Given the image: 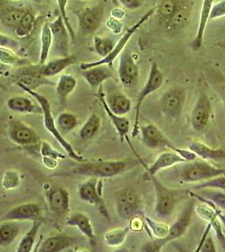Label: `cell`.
<instances>
[{
	"label": "cell",
	"mask_w": 225,
	"mask_h": 252,
	"mask_svg": "<svg viewBox=\"0 0 225 252\" xmlns=\"http://www.w3.org/2000/svg\"><path fill=\"white\" fill-rule=\"evenodd\" d=\"M7 136L11 142L21 147L37 146L41 143V137L37 132L18 118L9 119Z\"/></svg>",
	"instance_id": "cell-12"
},
{
	"label": "cell",
	"mask_w": 225,
	"mask_h": 252,
	"mask_svg": "<svg viewBox=\"0 0 225 252\" xmlns=\"http://www.w3.org/2000/svg\"><path fill=\"white\" fill-rule=\"evenodd\" d=\"M20 233L17 221H3L0 224V247H7L14 243Z\"/></svg>",
	"instance_id": "cell-34"
},
{
	"label": "cell",
	"mask_w": 225,
	"mask_h": 252,
	"mask_svg": "<svg viewBox=\"0 0 225 252\" xmlns=\"http://www.w3.org/2000/svg\"><path fill=\"white\" fill-rule=\"evenodd\" d=\"M12 79L17 86H24L32 91H37L39 88L44 86H56L55 82L43 75L42 65L39 63H29L27 65L19 67L13 74Z\"/></svg>",
	"instance_id": "cell-10"
},
{
	"label": "cell",
	"mask_w": 225,
	"mask_h": 252,
	"mask_svg": "<svg viewBox=\"0 0 225 252\" xmlns=\"http://www.w3.org/2000/svg\"><path fill=\"white\" fill-rule=\"evenodd\" d=\"M34 23V14L31 10H27L16 28L14 29V33L20 38L27 37L32 33Z\"/></svg>",
	"instance_id": "cell-42"
},
{
	"label": "cell",
	"mask_w": 225,
	"mask_h": 252,
	"mask_svg": "<svg viewBox=\"0 0 225 252\" xmlns=\"http://www.w3.org/2000/svg\"><path fill=\"white\" fill-rule=\"evenodd\" d=\"M223 98H224V100H225V89H224V91H223Z\"/></svg>",
	"instance_id": "cell-59"
},
{
	"label": "cell",
	"mask_w": 225,
	"mask_h": 252,
	"mask_svg": "<svg viewBox=\"0 0 225 252\" xmlns=\"http://www.w3.org/2000/svg\"><path fill=\"white\" fill-rule=\"evenodd\" d=\"M187 101V92L181 86L169 88L161 96L160 106L162 114L171 120L180 118Z\"/></svg>",
	"instance_id": "cell-11"
},
{
	"label": "cell",
	"mask_w": 225,
	"mask_h": 252,
	"mask_svg": "<svg viewBox=\"0 0 225 252\" xmlns=\"http://www.w3.org/2000/svg\"><path fill=\"white\" fill-rule=\"evenodd\" d=\"M103 182L101 179L90 178L78 187V194L82 201L96 208L102 218L110 220V216L103 197Z\"/></svg>",
	"instance_id": "cell-7"
},
{
	"label": "cell",
	"mask_w": 225,
	"mask_h": 252,
	"mask_svg": "<svg viewBox=\"0 0 225 252\" xmlns=\"http://www.w3.org/2000/svg\"><path fill=\"white\" fill-rule=\"evenodd\" d=\"M225 16V0H217L212 7L209 21L220 19Z\"/></svg>",
	"instance_id": "cell-51"
},
{
	"label": "cell",
	"mask_w": 225,
	"mask_h": 252,
	"mask_svg": "<svg viewBox=\"0 0 225 252\" xmlns=\"http://www.w3.org/2000/svg\"><path fill=\"white\" fill-rule=\"evenodd\" d=\"M205 199L211 201L217 207L225 210V192L215 189H201L196 192Z\"/></svg>",
	"instance_id": "cell-44"
},
{
	"label": "cell",
	"mask_w": 225,
	"mask_h": 252,
	"mask_svg": "<svg viewBox=\"0 0 225 252\" xmlns=\"http://www.w3.org/2000/svg\"><path fill=\"white\" fill-rule=\"evenodd\" d=\"M42 210L39 204L27 202L11 208L6 214L0 217V223L3 221L36 220L41 218Z\"/></svg>",
	"instance_id": "cell-19"
},
{
	"label": "cell",
	"mask_w": 225,
	"mask_h": 252,
	"mask_svg": "<svg viewBox=\"0 0 225 252\" xmlns=\"http://www.w3.org/2000/svg\"><path fill=\"white\" fill-rule=\"evenodd\" d=\"M193 191H198L201 189H215L225 192V175H220L206 181L201 182L193 187Z\"/></svg>",
	"instance_id": "cell-48"
},
{
	"label": "cell",
	"mask_w": 225,
	"mask_h": 252,
	"mask_svg": "<svg viewBox=\"0 0 225 252\" xmlns=\"http://www.w3.org/2000/svg\"><path fill=\"white\" fill-rule=\"evenodd\" d=\"M32 225L28 232L25 234L23 239L19 242L17 252H32V248L34 246L35 242L37 240V236L38 235L39 231L41 229L42 222L40 220H36L32 221Z\"/></svg>",
	"instance_id": "cell-35"
},
{
	"label": "cell",
	"mask_w": 225,
	"mask_h": 252,
	"mask_svg": "<svg viewBox=\"0 0 225 252\" xmlns=\"http://www.w3.org/2000/svg\"><path fill=\"white\" fill-rule=\"evenodd\" d=\"M195 202V198L193 197L192 199L187 201L176 220L170 226L168 233L164 238L157 239L151 242L147 243L143 246L141 251L147 252H161L162 248H164L168 243L178 240L184 236L192 221L193 212L195 211L196 206Z\"/></svg>",
	"instance_id": "cell-4"
},
{
	"label": "cell",
	"mask_w": 225,
	"mask_h": 252,
	"mask_svg": "<svg viewBox=\"0 0 225 252\" xmlns=\"http://www.w3.org/2000/svg\"><path fill=\"white\" fill-rule=\"evenodd\" d=\"M105 99L112 112L119 116H126L132 109L131 100L123 92L118 90L109 91L107 93H105Z\"/></svg>",
	"instance_id": "cell-25"
},
{
	"label": "cell",
	"mask_w": 225,
	"mask_h": 252,
	"mask_svg": "<svg viewBox=\"0 0 225 252\" xmlns=\"http://www.w3.org/2000/svg\"><path fill=\"white\" fill-rule=\"evenodd\" d=\"M163 81H164V76L159 67L158 63L157 62H152L146 84H144L142 89L140 90L136 100V106H135V118H134L132 131V137H136L140 132L139 123H140V110L142 107L143 102L146 99L148 96L157 92L162 87Z\"/></svg>",
	"instance_id": "cell-8"
},
{
	"label": "cell",
	"mask_w": 225,
	"mask_h": 252,
	"mask_svg": "<svg viewBox=\"0 0 225 252\" xmlns=\"http://www.w3.org/2000/svg\"><path fill=\"white\" fill-rule=\"evenodd\" d=\"M18 87L23 90L25 92H27L30 95L32 96V98L36 100V102H38L39 105L41 106V109H42V115L43 118H44L45 128L55 138L57 142L59 143V145L63 148L67 156L71 159L76 161L77 163H83V162L87 161L83 158V156L79 155L74 149L73 146L65 139L64 136L61 134L60 131L58 130L57 125H56L55 118L53 117V113H52V108H51L49 100L47 99L45 96L42 95L41 94L38 93L37 91L29 89L24 86L18 85Z\"/></svg>",
	"instance_id": "cell-3"
},
{
	"label": "cell",
	"mask_w": 225,
	"mask_h": 252,
	"mask_svg": "<svg viewBox=\"0 0 225 252\" xmlns=\"http://www.w3.org/2000/svg\"><path fill=\"white\" fill-rule=\"evenodd\" d=\"M144 222L149 229L152 235L157 239L164 238L165 236L168 233L169 228L170 226L166 225V224L161 223V222L156 221L152 218L148 217H144Z\"/></svg>",
	"instance_id": "cell-46"
},
{
	"label": "cell",
	"mask_w": 225,
	"mask_h": 252,
	"mask_svg": "<svg viewBox=\"0 0 225 252\" xmlns=\"http://www.w3.org/2000/svg\"><path fill=\"white\" fill-rule=\"evenodd\" d=\"M49 23L53 36V52L58 57H67L70 54V34L61 15Z\"/></svg>",
	"instance_id": "cell-17"
},
{
	"label": "cell",
	"mask_w": 225,
	"mask_h": 252,
	"mask_svg": "<svg viewBox=\"0 0 225 252\" xmlns=\"http://www.w3.org/2000/svg\"><path fill=\"white\" fill-rule=\"evenodd\" d=\"M96 97L99 101L101 106L103 107L105 112L107 114L108 117L110 118V122L114 126L115 130L118 132V136H119L120 141L122 144L127 141L130 142L129 139V132L130 131V122L128 118H126L125 116H119L114 113L112 112L110 110V108L108 107L107 104L105 99V92L103 91L102 85L100 86L98 88L97 93L96 94Z\"/></svg>",
	"instance_id": "cell-20"
},
{
	"label": "cell",
	"mask_w": 225,
	"mask_h": 252,
	"mask_svg": "<svg viewBox=\"0 0 225 252\" xmlns=\"http://www.w3.org/2000/svg\"><path fill=\"white\" fill-rule=\"evenodd\" d=\"M107 26L109 29L111 30L112 32L114 33V34H118V33L122 32V24L118 19H114L111 17L107 22Z\"/></svg>",
	"instance_id": "cell-55"
},
{
	"label": "cell",
	"mask_w": 225,
	"mask_h": 252,
	"mask_svg": "<svg viewBox=\"0 0 225 252\" xmlns=\"http://www.w3.org/2000/svg\"><path fill=\"white\" fill-rule=\"evenodd\" d=\"M181 1L182 0H162L157 6L156 10L157 17L160 23L164 28L172 18L173 14L176 11Z\"/></svg>",
	"instance_id": "cell-37"
},
{
	"label": "cell",
	"mask_w": 225,
	"mask_h": 252,
	"mask_svg": "<svg viewBox=\"0 0 225 252\" xmlns=\"http://www.w3.org/2000/svg\"><path fill=\"white\" fill-rule=\"evenodd\" d=\"M211 116V100L205 92H201L191 111V127L198 133L205 132L209 128Z\"/></svg>",
	"instance_id": "cell-14"
},
{
	"label": "cell",
	"mask_w": 225,
	"mask_h": 252,
	"mask_svg": "<svg viewBox=\"0 0 225 252\" xmlns=\"http://www.w3.org/2000/svg\"><path fill=\"white\" fill-rule=\"evenodd\" d=\"M201 203L203 204L195 206V211L197 212V214L202 219L209 222L213 231L215 232L220 244L223 248L224 251H225V235L224 233L223 228H222L219 218L216 214L215 210L213 209V206H210L209 204L205 203V202H201Z\"/></svg>",
	"instance_id": "cell-24"
},
{
	"label": "cell",
	"mask_w": 225,
	"mask_h": 252,
	"mask_svg": "<svg viewBox=\"0 0 225 252\" xmlns=\"http://www.w3.org/2000/svg\"><path fill=\"white\" fill-rule=\"evenodd\" d=\"M189 149L204 160H225V145L213 149L205 143L192 141L189 143Z\"/></svg>",
	"instance_id": "cell-29"
},
{
	"label": "cell",
	"mask_w": 225,
	"mask_h": 252,
	"mask_svg": "<svg viewBox=\"0 0 225 252\" xmlns=\"http://www.w3.org/2000/svg\"><path fill=\"white\" fill-rule=\"evenodd\" d=\"M40 153L42 157V163L45 167L53 170L58 166V160L66 159V156L56 150L49 143L41 141Z\"/></svg>",
	"instance_id": "cell-33"
},
{
	"label": "cell",
	"mask_w": 225,
	"mask_h": 252,
	"mask_svg": "<svg viewBox=\"0 0 225 252\" xmlns=\"http://www.w3.org/2000/svg\"><path fill=\"white\" fill-rule=\"evenodd\" d=\"M81 74L83 79L92 89L99 88L104 82L114 77V71L112 67L106 64L81 70Z\"/></svg>",
	"instance_id": "cell-23"
},
{
	"label": "cell",
	"mask_w": 225,
	"mask_h": 252,
	"mask_svg": "<svg viewBox=\"0 0 225 252\" xmlns=\"http://www.w3.org/2000/svg\"><path fill=\"white\" fill-rule=\"evenodd\" d=\"M0 47H5L11 49H19V43L8 35L0 33Z\"/></svg>",
	"instance_id": "cell-52"
},
{
	"label": "cell",
	"mask_w": 225,
	"mask_h": 252,
	"mask_svg": "<svg viewBox=\"0 0 225 252\" xmlns=\"http://www.w3.org/2000/svg\"><path fill=\"white\" fill-rule=\"evenodd\" d=\"M101 120L96 113L90 115L88 120L82 126L79 130V136L83 141H89L97 134L101 128Z\"/></svg>",
	"instance_id": "cell-36"
},
{
	"label": "cell",
	"mask_w": 225,
	"mask_h": 252,
	"mask_svg": "<svg viewBox=\"0 0 225 252\" xmlns=\"http://www.w3.org/2000/svg\"><path fill=\"white\" fill-rule=\"evenodd\" d=\"M83 1H89V0H83Z\"/></svg>",
	"instance_id": "cell-61"
},
{
	"label": "cell",
	"mask_w": 225,
	"mask_h": 252,
	"mask_svg": "<svg viewBox=\"0 0 225 252\" xmlns=\"http://www.w3.org/2000/svg\"><path fill=\"white\" fill-rule=\"evenodd\" d=\"M11 1H19V0H11Z\"/></svg>",
	"instance_id": "cell-60"
},
{
	"label": "cell",
	"mask_w": 225,
	"mask_h": 252,
	"mask_svg": "<svg viewBox=\"0 0 225 252\" xmlns=\"http://www.w3.org/2000/svg\"><path fill=\"white\" fill-rule=\"evenodd\" d=\"M144 217L142 216H136L134 217L132 219L129 220V226L130 231H133V232H140L144 229Z\"/></svg>",
	"instance_id": "cell-53"
},
{
	"label": "cell",
	"mask_w": 225,
	"mask_h": 252,
	"mask_svg": "<svg viewBox=\"0 0 225 252\" xmlns=\"http://www.w3.org/2000/svg\"><path fill=\"white\" fill-rule=\"evenodd\" d=\"M136 157L140 161V164H142L143 167H145L148 176H156L160 171H162L164 169L187 162L178 153L171 150L170 152H165V153L159 155L156 160L149 167L145 164L142 159L139 157V155H136Z\"/></svg>",
	"instance_id": "cell-21"
},
{
	"label": "cell",
	"mask_w": 225,
	"mask_h": 252,
	"mask_svg": "<svg viewBox=\"0 0 225 252\" xmlns=\"http://www.w3.org/2000/svg\"><path fill=\"white\" fill-rule=\"evenodd\" d=\"M156 10H157V7L152 8L151 10H148V11H147L135 24L132 25V27H129V28L126 31V33L123 34V36L120 38L119 41H118V42H116L114 49L112 50L111 53H110L109 55L106 56V57H104V58H101V59L98 60V61L82 63L80 66H79L80 70L88 69V68H90V67L102 65V64H106V65H109L112 67L114 61L117 59V57L121 55L122 52L124 51V49L126 48L127 44H128L129 41H130V39L132 38V36L136 33V31H137L140 27H142L143 25L146 23L147 21L150 19L151 17L156 13Z\"/></svg>",
	"instance_id": "cell-6"
},
{
	"label": "cell",
	"mask_w": 225,
	"mask_h": 252,
	"mask_svg": "<svg viewBox=\"0 0 225 252\" xmlns=\"http://www.w3.org/2000/svg\"><path fill=\"white\" fill-rule=\"evenodd\" d=\"M53 46V36L51 32L49 23L48 22L44 23L41 32V50L39 57V64H45L49 58L51 49Z\"/></svg>",
	"instance_id": "cell-39"
},
{
	"label": "cell",
	"mask_w": 225,
	"mask_h": 252,
	"mask_svg": "<svg viewBox=\"0 0 225 252\" xmlns=\"http://www.w3.org/2000/svg\"><path fill=\"white\" fill-rule=\"evenodd\" d=\"M93 43L95 50L101 58H104L109 55L116 45L115 41L110 37L99 36L94 37Z\"/></svg>",
	"instance_id": "cell-45"
},
{
	"label": "cell",
	"mask_w": 225,
	"mask_h": 252,
	"mask_svg": "<svg viewBox=\"0 0 225 252\" xmlns=\"http://www.w3.org/2000/svg\"><path fill=\"white\" fill-rule=\"evenodd\" d=\"M218 46L221 49H225V42H219L218 43Z\"/></svg>",
	"instance_id": "cell-58"
},
{
	"label": "cell",
	"mask_w": 225,
	"mask_h": 252,
	"mask_svg": "<svg viewBox=\"0 0 225 252\" xmlns=\"http://www.w3.org/2000/svg\"><path fill=\"white\" fill-rule=\"evenodd\" d=\"M77 87V80L70 74H63L60 76L56 84V93L61 106H64L67 103L69 95Z\"/></svg>",
	"instance_id": "cell-30"
},
{
	"label": "cell",
	"mask_w": 225,
	"mask_h": 252,
	"mask_svg": "<svg viewBox=\"0 0 225 252\" xmlns=\"http://www.w3.org/2000/svg\"><path fill=\"white\" fill-rule=\"evenodd\" d=\"M9 110L18 114H42V109L38 102H35L28 97L14 96L6 102Z\"/></svg>",
	"instance_id": "cell-28"
},
{
	"label": "cell",
	"mask_w": 225,
	"mask_h": 252,
	"mask_svg": "<svg viewBox=\"0 0 225 252\" xmlns=\"http://www.w3.org/2000/svg\"><path fill=\"white\" fill-rule=\"evenodd\" d=\"M156 194L154 214L160 219L170 218L177 205L191 196L189 189H171L162 184L156 176H148Z\"/></svg>",
	"instance_id": "cell-2"
},
{
	"label": "cell",
	"mask_w": 225,
	"mask_h": 252,
	"mask_svg": "<svg viewBox=\"0 0 225 252\" xmlns=\"http://www.w3.org/2000/svg\"><path fill=\"white\" fill-rule=\"evenodd\" d=\"M114 201L117 214L122 219L129 220L136 216L144 217L141 200L131 187L118 189L114 194Z\"/></svg>",
	"instance_id": "cell-9"
},
{
	"label": "cell",
	"mask_w": 225,
	"mask_h": 252,
	"mask_svg": "<svg viewBox=\"0 0 225 252\" xmlns=\"http://www.w3.org/2000/svg\"><path fill=\"white\" fill-rule=\"evenodd\" d=\"M130 232L129 226L108 230L104 234V242L107 246L117 248L124 244Z\"/></svg>",
	"instance_id": "cell-40"
},
{
	"label": "cell",
	"mask_w": 225,
	"mask_h": 252,
	"mask_svg": "<svg viewBox=\"0 0 225 252\" xmlns=\"http://www.w3.org/2000/svg\"><path fill=\"white\" fill-rule=\"evenodd\" d=\"M80 33L83 36L93 34L99 29L105 18V6L102 2L88 6L76 12Z\"/></svg>",
	"instance_id": "cell-13"
},
{
	"label": "cell",
	"mask_w": 225,
	"mask_h": 252,
	"mask_svg": "<svg viewBox=\"0 0 225 252\" xmlns=\"http://www.w3.org/2000/svg\"><path fill=\"white\" fill-rule=\"evenodd\" d=\"M120 82L125 88H135L140 80V67L132 52H122L118 69Z\"/></svg>",
	"instance_id": "cell-15"
},
{
	"label": "cell",
	"mask_w": 225,
	"mask_h": 252,
	"mask_svg": "<svg viewBox=\"0 0 225 252\" xmlns=\"http://www.w3.org/2000/svg\"><path fill=\"white\" fill-rule=\"evenodd\" d=\"M0 62L9 67L11 66L22 67L30 63L27 60L17 55L13 49L5 48V47H0Z\"/></svg>",
	"instance_id": "cell-43"
},
{
	"label": "cell",
	"mask_w": 225,
	"mask_h": 252,
	"mask_svg": "<svg viewBox=\"0 0 225 252\" xmlns=\"http://www.w3.org/2000/svg\"><path fill=\"white\" fill-rule=\"evenodd\" d=\"M66 225L70 227H75L79 230V232L89 240L92 246H96L97 243L96 233L94 231L93 225L87 214L81 212H75L69 216L65 222Z\"/></svg>",
	"instance_id": "cell-22"
},
{
	"label": "cell",
	"mask_w": 225,
	"mask_h": 252,
	"mask_svg": "<svg viewBox=\"0 0 225 252\" xmlns=\"http://www.w3.org/2000/svg\"><path fill=\"white\" fill-rule=\"evenodd\" d=\"M214 2L215 0H203L197 33L191 42V48L194 51H198L199 49H201L202 47L205 29H206L207 23L209 21L210 13H211L212 7L214 4Z\"/></svg>",
	"instance_id": "cell-27"
},
{
	"label": "cell",
	"mask_w": 225,
	"mask_h": 252,
	"mask_svg": "<svg viewBox=\"0 0 225 252\" xmlns=\"http://www.w3.org/2000/svg\"><path fill=\"white\" fill-rule=\"evenodd\" d=\"M57 6L59 8L60 15L62 17L65 26L67 27L69 34L71 37V40L74 41L75 38V32H74L73 27L71 26V22L69 19L67 14V0H57Z\"/></svg>",
	"instance_id": "cell-50"
},
{
	"label": "cell",
	"mask_w": 225,
	"mask_h": 252,
	"mask_svg": "<svg viewBox=\"0 0 225 252\" xmlns=\"http://www.w3.org/2000/svg\"><path fill=\"white\" fill-rule=\"evenodd\" d=\"M140 133L143 144L150 149H168L175 152L177 147L162 132L161 128L153 124H147L140 127Z\"/></svg>",
	"instance_id": "cell-16"
},
{
	"label": "cell",
	"mask_w": 225,
	"mask_h": 252,
	"mask_svg": "<svg viewBox=\"0 0 225 252\" xmlns=\"http://www.w3.org/2000/svg\"><path fill=\"white\" fill-rule=\"evenodd\" d=\"M27 9L22 7H9L0 13V23L4 27L14 31L23 18Z\"/></svg>",
	"instance_id": "cell-38"
},
{
	"label": "cell",
	"mask_w": 225,
	"mask_h": 252,
	"mask_svg": "<svg viewBox=\"0 0 225 252\" xmlns=\"http://www.w3.org/2000/svg\"><path fill=\"white\" fill-rule=\"evenodd\" d=\"M77 243V238L66 234H58L45 239L39 248V252H61Z\"/></svg>",
	"instance_id": "cell-26"
},
{
	"label": "cell",
	"mask_w": 225,
	"mask_h": 252,
	"mask_svg": "<svg viewBox=\"0 0 225 252\" xmlns=\"http://www.w3.org/2000/svg\"><path fill=\"white\" fill-rule=\"evenodd\" d=\"M49 210L58 217L67 216L70 211V196L67 189L59 186H50L45 189Z\"/></svg>",
	"instance_id": "cell-18"
},
{
	"label": "cell",
	"mask_w": 225,
	"mask_h": 252,
	"mask_svg": "<svg viewBox=\"0 0 225 252\" xmlns=\"http://www.w3.org/2000/svg\"><path fill=\"white\" fill-rule=\"evenodd\" d=\"M112 17L114 19H122L124 17V12L121 9H114L112 10Z\"/></svg>",
	"instance_id": "cell-56"
},
{
	"label": "cell",
	"mask_w": 225,
	"mask_h": 252,
	"mask_svg": "<svg viewBox=\"0 0 225 252\" xmlns=\"http://www.w3.org/2000/svg\"><path fill=\"white\" fill-rule=\"evenodd\" d=\"M21 182L20 174L17 171L9 170L5 171L2 175V187L6 190H12L20 186Z\"/></svg>",
	"instance_id": "cell-47"
},
{
	"label": "cell",
	"mask_w": 225,
	"mask_h": 252,
	"mask_svg": "<svg viewBox=\"0 0 225 252\" xmlns=\"http://www.w3.org/2000/svg\"><path fill=\"white\" fill-rule=\"evenodd\" d=\"M191 8L187 0H182L175 14L169 21L165 28L170 31H179L189 23L191 18Z\"/></svg>",
	"instance_id": "cell-32"
},
{
	"label": "cell",
	"mask_w": 225,
	"mask_h": 252,
	"mask_svg": "<svg viewBox=\"0 0 225 252\" xmlns=\"http://www.w3.org/2000/svg\"><path fill=\"white\" fill-rule=\"evenodd\" d=\"M56 125H57L58 130L60 131L61 134L64 136L65 135L68 134L77 127L79 125V120L75 114L64 111V112L61 113L57 116V119H56Z\"/></svg>",
	"instance_id": "cell-41"
},
{
	"label": "cell",
	"mask_w": 225,
	"mask_h": 252,
	"mask_svg": "<svg viewBox=\"0 0 225 252\" xmlns=\"http://www.w3.org/2000/svg\"><path fill=\"white\" fill-rule=\"evenodd\" d=\"M212 227L210 224H208L205 232L203 234L202 238L199 243L198 247L197 250L195 252H217V248H216L215 242L213 240V236L210 235V230Z\"/></svg>",
	"instance_id": "cell-49"
},
{
	"label": "cell",
	"mask_w": 225,
	"mask_h": 252,
	"mask_svg": "<svg viewBox=\"0 0 225 252\" xmlns=\"http://www.w3.org/2000/svg\"><path fill=\"white\" fill-rule=\"evenodd\" d=\"M75 62H76V57L75 56L59 57L43 64L42 74L45 77H53L61 74L62 71L67 69V67L74 64Z\"/></svg>",
	"instance_id": "cell-31"
},
{
	"label": "cell",
	"mask_w": 225,
	"mask_h": 252,
	"mask_svg": "<svg viewBox=\"0 0 225 252\" xmlns=\"http://www.w3.org/2000/svg\"><path fill=\"white\" fill-rule=\"evenodd\" d=\"M10 67L9 66L5 65L3 63H1L0 62V75H6L9 73V71H10Z\"/></svg>",
	"instance_id": "cell-57"
},
{
	"label": "cell",
	"mask_w": 225,
	"mask_h": 252,
	"mask_svg": "<svg viewBox=\"0 0 225 252\" xmlns=\"http://www.w3.org/2000/svg\"><path fill=\"white\" fill-rule=\"evenodd\" d=\"M118 2L129 10H135L140 8L144 4V0H118Z\"/></svg>",
	"instance_id": "cell-54"
},
{
	"label": "cell",
	"mask_w": 225,
	"mask_h": 252,
	"mask_svg": "<svg viewBox=\"0 0 225 252\" xmlns=\"http://www.w3.org/2000/svg\"><path fill=\"white\" fill-rule=\"evenodd\" d=\"M77 167L73 169L75 175H81L88 178H114L124 174L130 169L137 166L140 161L132 158L120 159V160L85 161L79 163Z\"/></svg>",
	"instance_id": "cell-1"
},
{
	"label": "cell",
	"mask_w": 225,
	"mask_h": 252,
	"mask_svg": "<svg viewBox=\"0 0 225 252\" xmlns=\"http://www.w3.org/2000/svg\"><path fill=\"white\" fill-rule=\"evenodd\" d=\"M223 175H225V169L216 167L204 159H194L185 162L179 171V179L183 183H197Z\"/></svg>",
	"instance_id": "cell-5"
}]
</instances>
